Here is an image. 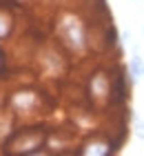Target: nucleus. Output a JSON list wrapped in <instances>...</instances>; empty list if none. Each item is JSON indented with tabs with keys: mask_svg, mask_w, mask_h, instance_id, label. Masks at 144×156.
<instances>
[{
	"mask_svg": "<svg viewBox=\"0 0 144 156\" xmlns=\"http://www.w3.org/2000/svg\"><path fill=\"white\" fill-rule=\"evenodd\" d=\"M9 105H11L13 112L29 114V112H33V109L40 107V98H38V94L31 91V89H20V91H16V94H11Z\"/></svg>",
	"mask_w": 144,
	"mask_h": 156,
	"instance_id": "obj_2",
	"label": "nucleus"
},
{
	"mask_svg": "<svg viewBox=\"0 0 144 156\" xmlns=\"http://www.w3.org/2000/svg\"><path fill=\"white\" fill-rule=\"evenodd\" d=\"M55 34L71 54H86L91 40H89V29H86V23L82 20V16H78L73 11L60 13L55 23Z\"/></svg>",
	"mask_w": 144,
	"mask_h": 156,
	"instance_id": "obj_1",
	"label": "nucleus"
},
{
	"mask_svg": "<svg viewBox=\"0 0 144 156\" xmlns=\"http://www.w3.org/2000/svg\"><path fill=\"white\" fill-rule=\"evenodd\" d=\"M89 94H91V98H93V101L104 103L106 98L111 96V80H109V76H106V74H102V72L93 74L91 83H89Z\"/></svg>",
	"mask_w": 144,
	"mask_h": 156,
	"instance_id": "obj_3",
	"label": "nucleus"
},
{
	"mask_svg": "<svg viewBox=\"0 0 144 156\" xmlns=\"http://www.w3.org/2000/svg\"><path fill=\"white\" fill-rule=\"evenodd\" d=\"M133 134H135V138L144 140V118L133 116Z\"/></svg>",
	"mask_w": 144,
	"mask_h": 156,
	"instance_id": "obj_8",
	"label": "nucleus"
},
{
	"mask_svg": "<svg viewBox=\"0 0 144 156\" xmlns=\"http://www.w3.org/2000/svg\"><path fill=\"white\" fill-rule=\"evenodd\" d=\"M38 147H42V136L33 134V136H22L13 145V152H22V154H33L38 152Z\"/></svg>",
	"mask_w": 144,
	"mask_h": 156,
	"instance_id": "obj_5",
	"label": "nucleus"
},
{
	"mask_svg": "<svg viewBox=\"0 0 144 156\" xmlns=\"http://www.w3.org/2000/svg\"><path fill=\"white\" fill-rule=\"evenodd\" d=\"M126 76L133 85L138 83L140 78H144V60H142L140 51L131 56V60H129V65H126Z\"/></svg>",
	"mask_w": 144,
	"mask_h": 156,
	"instance_id": "obj_6",
	"label": "nucleus"
},
{
	"mask_svg": "<svg viewBox=\"0 0 144 156\" xmlns=\"http://www.w3.org/2000/svg\"><path fill=\"white\" fill-rule=\"evenodd\" d=\"M11 29H13V18L9 11L0 9V40L9 38L11 36Z\"/></svg>",
	"mask_w": 144,
	"mask_h": 156,
	"instance_id": "obj_7",
	"label": "nucleus"
},
{
	"mask_svg": "<svg viewBox=\"0 0 144 156\" xmlns=\"http://www.w3.org/2000/svg\"><path fill=\"white\" fill-rule=\"evenodd\" d=\"M111 152H113V143L102 138V136H95V138L86 140L82 145V150H80V154H84V156H109Z\"/></svg>",
	"mask_w": 144,
	"mask_h": 156,
	"instance_id": "obj_4",
	"label": "nucleus"
},
{
	"mask_svg": "<svg viewBox=\"0 0 144 156\" xmlns=\"http://www.w3.org/2000/svg\"><path fill=\"white\" fill-rule=\"evenodd\" d=\"M0 60H2V56H0Z\"/></svg>",
	"mask_w": 144,
	"mask_h": 156,
	"instance_id": "obj_9",
	"label": "nucleus"
}]
</instances>
